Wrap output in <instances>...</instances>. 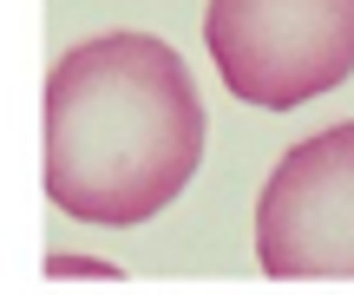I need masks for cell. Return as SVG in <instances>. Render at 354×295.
I'll list each match as a JSON object with an SVG mask.
<instances>
[{"label":"cell","instance_id":"obj_1","mask_svg":"<svg viewBox=\"0 0 354 295\" xmlns=\"http://www.w3.org/2000/svg\"><path fill=\"white\" fill-rule=\"evenodd\" d=\"M203 164V99L158 33H92L46 73V197L73 223L131 230Z\"/></svg>","mask_w":354,"mask_h":295},{"label":"cell","instance_id":"obj_2","mask_svg":"<svg viewBox=\"0 0 354 295\" xmlns=\"http://www.w3.org/2000/svg\"><path fill=\"white\" fill-rule=\"evenodd\" d=\"M203 46L243 105L295 112L354 79V0H210Z\"/></svg>","mask_w":354,"mask_h":295},{"label":"cell","instance_id":"obj_3","mask_svg":"<svg viewBox=\"0 0 354 295\" xmlns=\"http://www.w3.org/2000/svg\"><path fill=\"white\" fill-rule=\"evenodd\" d=\"M256 263L276 283H354V118L282 151L256 197Z\"/></svg>","mask_w":354,"mask_h":295},{"label":"cell","instance_id":"obj_4","mask_svg":"<svg viewBox=\"0 0 354 295\" xmlns=\"http://www.w3.org/2000/svg\"><path fill=\"white\" fill-rule=\"evenodd\" d=\"M46 276H99V283H125V269H118V263H92V256H53Z\"/></svg>","mask_w":354,"mask_h":295}]
</instances>
